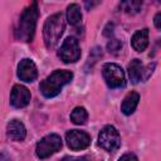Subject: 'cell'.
I'll return each instance as SVG.
<instances>
[{
	"label": "cell",
	"mask_w": 161,
	"mask_h": 161,
	"mask_svg": "<svg viewBox=\"0 0 161 161\" xmlns=\"http://www.w3.org/2000/svg\"><path fill=\"white\" fill-rule=\"evenodd\" d=\"M38 4L31 3L29 6L24 9L21 13L18 25L15 28V38L20 42L29 43L33 40L36 28V20H38Z\"/></svg>",
	"instance_id": "obj_1"
},
{
	"label": "cell",
	"mask_w": 161,
	"mask_h": 161,
	"mask_svg": "<svg viewBox=\"0 0 161 161\" xmlns=\"http://www.w3.org/2000/svg\"><path fill=\"white\" fill-rule=\"evenodd\" d=\"M73 79V73L67 69H57L50 73L45 79H43L39 84V91L45 98H53L58 96L62 88L70 83Z\"/></svg>",
	"instance_id": "obj_2"
},
{
	"label": "cell",
	"mask_w": 161,
	"mask_h": 161,
	"mask_svg": "<svg viewBox=\"0 0 161 161\" xmlns=\"http://www.w3.org/2000/svg\"><path fill=\"white\" fill-rule=\"evenodd\" d=\"M65 29V19L62 13H55L47 18L43 26V39L48 49H53Z\"/></svg>",
	"instance_id": "obj_3"
},
{
	"label": "cell",
	"mask_w": 161,
	"mask_h": 161,
	"mask_svg": "<svg viewBox=\"0 0 161 161\" xmlns=\"http://www.w3.org/2000/svg\"><path fill=\"white\" fill-rule=\"evenodd\" d=\"M62 138L57 133H49L44 136L35 147V153L39 158H48L53 153L58 152L62 148Z\"/></svg>",
	"instance_id": "obj_4"
},
{
	"label": "cell",
	"mask_w": 161,
	"mask_h": 161,
	"mask_svg": "<svg viewBox=\"0 0 161 161\" xmlns=\"http://www.w3.org/2000/svg\"><path fill=\"white\" fill-rule=\"evenodd\" d=\"M102 75L109 88H122L126 86L125 72L116 63H106L102 67Z\"/></svg>",
	"instance_id": "obj_5"
},
{
	"label": "cell",
	"mask_w": 161,
	"mask_h": 161,
	"mask_svg": "<svg viewBox=\"0 0 161 161\" xmlns=\"http://www.w3.org/2000/svg\"><path fill=\"white\" fill-rule=\"evenodd\" d=\"M98 145L108 152L117 151L121 146V136L116 127L111 125L104 126L98 135Z\"/></svg>",
	"instance_id": "obj_6"
},
{
	"label": "cell",
	"mask_w": 161,
	"mask_h": 161,
	"mask_svg": "<svg viewBox=\"0 0 161 161\" xmlns=\"http://www.w3.org/2000/svg\"><path fill=\"white\" fill-rule=\"evenodd\" d=\"M58 57L64 63H74L80 58L79 42L74 36H68L58 50Z\"/></svg>",
	"instance_id": "obj_7"
},
{
	"label": "cell",
	"mask_w": 161,
	"mask_h": 161,
	"mask_svg": "<svg viewBox=\"0 0 161 161\" xmlns=\"http://www.w3.org/2000/svg\"><path fill=\"white\" fill-rule=\"evenodd\" d=\"M65 142L70 150H84L91 145V136L86 131L70 130L65 133Z\"/></svg>",
	"instance_id": "obj_8"
},
{
	"label": "cell",
	"mask_w": 161,
	"mask_h": 161,
	"mask_svg": "<svg viewBox=\"0 0 161 161\" xmlns=\"http://www.w3.org/2000/svg\"><path fill=\"white\" fill-rule=\"evenodd\" d=\"M30 92L23 84H14L10 92V104L14 108H24L30 102Z\"/></svg>",
	"instance_id": "obj_9"
},
{
	"label": "cell",
	"mask_w": 161,
	"mask_h": 161,
	"mask_svg": "<svg viewBox=\"0 0 161 161\" xmlns=\"http://www.w3.org/2000/svg\"><path fill=\"white\" fill-rule=\"evenodd\" d=\"M18 78L26 83H31L38 78V68L31 59L24 58L20 60L18 64Z\"/></svg>",
	"instance_id": "obj_10"
},
{
	"label": "cell",
	"mask_w": 161,
	"mask_h": 161,
	"mask_svg": "<svg viewBox=\"0 0 161 161\" xmlns=\"http://www.w3.org/2000/svg\"><path fill=\"white\" fill-rule=\"evenodd\" d=\"M153 68H155V64H152V67L148 65L145 69L143 65H142V63H141V60L136 58V59H132L131 60V63L127 67V70H128V75H130L131 82L136 84V83H138L141 80H145V78H143V73L145 72H146V78H148L150 74L152 73V69Z\"/></svg>",
	"instance_id": "obj_11"
},
{
	"label": "cell",
	"mask_w": 161,
	"mask_h": 161,
	"mask_svg": "<svg viewBox=\"0 0 161 161\" xmlns=\"http://www.w3.org/2000/svg\"><path fill=\"white\" fill-rule=\"evenodd\" d=\"M6 135L11 141L21 142L26 136V128L20 119L14 118L6 125Z\"/></svg>",
	"instance_id": "obj_12"
},
{
	"label": "cell",
	"mask_w": 161,
	"mask_h": 161,
	"mask_svg": "<svg viewBox=\"0 0 161 161\" xmlns=\"http://www.w3.org/2000/svg\"><path fill=\"white\" fill-rule=\"evenodd\" d=\"M131 44L136 52L138 53L143 52L148 47V29L145 28V29L137 30L131 38Z\"/></svg>",
	"instance_id": "obj_13"
},
{
	"label": "cell",
	"mask_w": 161,
	"mask_h": 161,
	"mask_svg": "<svg viewBox=\"0 0 161 161\" xmlns=\"http://www.w3.org/2000/svg\"><path fill=\"white\" fill-rule=\"evenodd\" d=\"M138 102H140V94L135 91H131L130 93L126 94V97L123 98L122 101V104H121V111L123 114L126 116H130L135 112V109L137 108L138 106Z\"/></svg>",
	"instance_id": "obj_14"
},
{
	"label": "cell",
	"mask_w": 161,
	"mask_h": 161,
	"mask_svg": "<svg viewBox=\"0 0 161 161\" xmlns=\"http://www.w3.org/2000/svg\"><path fill=\"white\" fill-rule=\"evenodd\" d=\"M67 20L70 25L78 26L82 23V11L78 4H70L67 8Z\"/></svg>",
	"instance_id": "obj_15"
},
{
	"label": "cell",
	"mask_w": 161,
	"mask_h": 161,
	"mask_svg": "<svg viewBox=\"0 0 161 161\" xmlns=\"http://www.w3.org/2000/svg\"><path fill=\"white\" fill-rule=\"evenodd\" d=\"M70 121L74 123V125H84L88 119V113H87V109L84 107H75L72 113H70Z\"/></svg>",
	"instance_id": "obj_16"
},
{
	"label": "cell",
	"mask_w": 161,
	"mask_h": 161,
	"mask_svg": "<svg viewBox=\"0 0 161 161\" xmlns=\"http://www.w3.org/2000/svg\"><path fill=\"white\" fill-rule=\"evenodd\" d=\"M121 8L128 14H136L142 8V1H125L121 4Z\"/></svg>",
	"instance_id": "obj_17"
},
{
	"label": "cell",
	"mask_w": 161,
	"mask_h": 161,
	"mask_svg": "<svg viewBox=\"0 0 161 161\" xmlns=\"http://www.w3.org/2000/svg\"><path fill=\"white\" fill-rule=\"evenodd\" d=\"M107 49L109 50V53H113V54H117L121 49H122V43L118 40V39H109L108 43H107Z\"/></svg>",
	"instance_id": "obj_18"
},
{
	"label": "cell",
	"mask_w": 161,
	"mask_h": 161,
	"mask_svg": "<svg viewBox=\"0 0 161 161\" xmlns=\"http://www.w3.org/2000/svg\"><path fill=\"white\" fill-rule=\"evenodd\" d=\"M60 161H88V157H86V156H80V157H75V156H64Z\"/></svg>",
	"instance_id": "obj_19"
},
{
	"label": "cell",
	"mask_w": 161,
	"mask_h": 161,
	"mask_svg": "<svg viewBox=\"0 0 161 161\" xmlns=\"http://www.w3.org/2000/svg\"><path fill=\"white\" fill-rule=\"evenodd\" d=\"M118 161H138V158L133 153H125L121 156V158Z\"/></svg>",
	"instance_id": "obj_20"
},
{
	"label": "cell",
	"mask_w": 161,
	"mask_h": 161,
	"mask_svg": "<svg viewBox=\"0 0 161 161\" xmlns=\"http://www.w3.org/2000/svg\"><path fill=\"white\" fill-rule=\"evenodd\" d=\"M0 161H11V157L9 156L8 152H5V151H0Z\"/></svg>",
	"instance_id": "obj_21"
},
{
	"label": "cell",
	"mask_w": 161,
	"mask_h": 161,
	"mask_svg": "<svg viewBox=\"0 0 161 161\" xmlns=\"http://www.w3.org/2000/svg\"><path fill=\"white\" fill-rule=\"evenodd\" d=\"M160 18H161V13H157V14L155 15V20H153L156 29H160V28H161V24H160Z\"/></svg>",
	"instance_id": "obj_22"
},
{
	"label": "cell",
	"mask_w": 161,
	"mask_h": 161,
	"mask_svg": "<svg viewBox=\"0 0 161 161\" xmlns=\"http://www.w3.org/2000/svg\"><path fill=\"white\" fill-rule=\"evenodd\" d=\"M99 4V1H96V3H88V1H86L84 3V5L87 6V9H92L93 6H96V5H98Z\"/></svg>",
	"instance_id": "obj_23"
}]
</instances>
